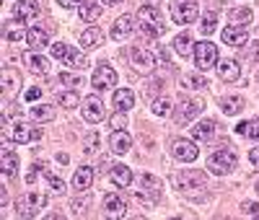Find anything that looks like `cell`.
I'll use <instances>...</instances> for the list:
<instances>
[{
    "mask_svg": "<svg viewBox=\"0 0 259 220\" xmlns=\"http://www.w3.org/2000/svg\"><path fill=\"white\" fill-rule=\"evenodd\" d=\"M138 21H140V29L150 36H161L166 31L163 26V18H161V11L156 6H143L138 11Z\"/></svg>",
    "mask_w": 259,
    "mask_h": 220,
    "instance_id": "6da1fadb",
    "label": "cell"
},
{
    "mask_svg": "<svg viewBox=\"0 0 259 220\" xmlns=\"http://www.w3.org/2000/svg\"><path fill=\"white\" fill-rule=\"evenodd\" d=\"M52 57L60 60L62 65H68V68L73 70H83V68H89V60H85V55H80L78 50H70L68 44H52Z\"/></svg>",
    "mask_w": 259,
    "mask_h": 220,
    "instance_id": "7a4b0ae2",
    "label": "cell"
},
{
    "mask_svg": "<svg viewBox=\"0 0 259 220\" xmlns=\"http://www.w3.org/2000/svg\"><path fill=\"white\" fill-rule=\"evenodd\" d=\"M194 65H197V70H210L218 65V47H215L212 41H200V44H194Z\"/></svg>",
    "mask_w": 259,
    "mask_h": 220,
    "instance_id": "3957f363",
    "label": "cell"
},
{
    "mask_svg": "<svg viewBox=\"0 0 259 220\" xmlns=\"http://www.w3.org/2000/svg\"><path fill=\"white\" fill-rule=\"evenodd\" d=\"M45 205H47V197H45V194L26 192L24 197H18V200H16V215H21V217H34Z\"/></svg>",
    "mask_w": 259,
    "mask_h": 220,
    "instance_id": "277c9868",
    "label": "cell"
},
{
    "mask_svg": "<svg viewBox=\"0 0 259 220\" xmlns=\"http://www.w3.org/2000/svg\"><path fill=\"white\" fill-rule=\"evenodd\" d=\"M207 168L215 173V176H226L236 168V156H233V150L223 148V150H215L212 156L207 158Z\"/></svg>",
    "mask_w": 259,
    "mask_h": 220,
    "instance_id": "5b68a950",
    "label": "cell"
},
{
    "mask_svg": "<svg viewBox=\"0 0 259 220\" xmlns=\"http://www.w3.org/2000/svg\"><path fill=\"white\" fill-rule=\"evenodd\" d=\"M197 13H200L197 0H171V18L177 24H192Z\"/></svg>",
    "mask_w": 259,
    "mask_h": 220,
    "instance_id": "8992f818",
    "label": "cell"
},
{
    "mask_svg": "<svg viewBox=\"0 0 259 220\" xmlns=\"http://www.w3.org/2000/svg\"><path fill=\"white\" fill-rule=\"evenodd\" d=\"M161 192H163V184H161L158 176L143 173L140 176V192H135V197H138V200H145V194H148L150 202H156V200H161Z\"/></svg>",
    "mask_w": 259,
    "mask_h": 220,
    "instance_id": "52a82bcc",
    "label": "cell"
},
{
    "mask_svg": "<svg viewBox=\"0 0 259 220\" xmlns=\"http://www.w3.org/2000/svg\"><path fill=\"white\" fill-rule=\"evenodd\" d=\"M130 60H133V68L138 73H143V75L153 73V68H156V55L143 50V47H133V50H130Z\"/></svg>",
    "mask_w": 259,
    "mask_h": 220,
    "instance_id": "ba28073f",
    "label": "cell"
},
{
    "mask_svg": "<svg viewBox=\"0 0 259 220\" xmlns=\"http://www.w3.org/2000/svg\"><path fill=\"white\" fill-rule=\"evenodd\" d=\"M80 112H83V119L85 122H91V124H99L106 112H104V104L99 96H89V99H83V106H80Z\"/></svg>",
    "mask_w": 259,
    "mask_h": 220,
    "instance_id": "9c48e42d",
    "label": "cell"
},
{
    "mask_svg": "<svg viewBox=\"0 0 259 220\" xmlns=\"http://www.w3.org/2000/svg\"><path fill=\"white\" fill-rule=\"evenodd\" d=\"M91 83H94L96 91H109L112 85H117V73H114V68H109V65H99V68L94 70Z\"/></svg>",
    "mask_w": 259,
    "mask_h": 220,
    "instance_id": "30bf717a",
    "label": "cell"
},
{
    "mask_svg": "<svg viewBox=\"0 0 259 220\" xmlns=\"http://www.w3.org/2000/svg\"><path fill=\"white\" fill-rule=\"evenodd\" d=\"M174 184L179 189H205V173L202 171H182V173H174Z\"/></svg>",
    "mask_w": 259,
    "mask_h": 220,
    "instance_id": "8fae6325",
    "label": "cell"
},
{
    "mask_svg": "<svg viewBox=\"0 0 259 220\" xmlns=\"http://www.w3.org/2000/svg\"><path fill=\"white\" fill-rule=\"evenodd\" d=\"M171 153H174V156H177L179 161H184V163H192L194 158L200 156L197 145H194L192 140H184V138H179V140L171 143Z\"/></svg>",
    "mask_w": 259,
    "mask_h": 220,
    "instance_id": "7c38bea8",
    "label": "cell"
},
{
    "mask_svg": "<svg viewBox=\"0 0 259 220\" xmlns=\"http://www.w3.org/2000/svg\"><path fill=\"white\" fill-rule=\"evenodd\" d=\"M41 6H39V0H21V3L13 6V18L21 21V24H26V21H34L39 16Z\"/></svg>",
    "mask_w": 259,
    "mask_h": 220,
    "instance_id": "4fadbf2b",
    "label": "cell"
},
{
    "mask_svg": "<svg viewBox=\"0 0 259 220\" xmlns=\"http://www.w3.org/2000/svg\"><path fill=\"white\" fill-rule=\"evenodd\" d=\"M39 138H41V127H31V124H26V122H18V124L13 127V143H16V145H26V143L39 140Z\"/></svg>",
    "mask_w": 259,
    "mask_h": 220,
    "instance_id": "5bb4252c",
    "label": "cell"
},
{
    "mask_svg": "<svg viewBox=\"0 0 259 220\" xmlns=\"http://www.w3.org/2000/svg\"><path fill=\"white\" fill-rule=\"evenodd\" d=\"M200 112H202V104L200 101H182L174 109V119H177V124H187L189 119H194Z\"/></svg>",
    "mask_w": 259,
    "mask_h": 220,
    "instance_id": "9a60e30c",
    "label": "cell"
},
{
    "mask_svg": "<svg viewBox=\"0 0 259 220\" xmlns=\"http://www.w3.org/2000/svg\"><path fill=\"white\" fill-rule=\"evenodd\" d=\"M223 41L231 44V47H244V44L249 41V34H246V26L241 24H231L223 29Z\"/></svg>",
    "mask_w": 259,
    "mask_h": 220,
    "instance_id": "2e32d148",
    "label": "cell"
},
{
    "mask_svg": "<svg viewBox=\"0 0 259 220\" xmlns=\"http://www.w3.org/2000/svg\"><path fill=\"white\" fill-rule=\"evenodd\" d=\"M218 78L226 80V83H236L241 78V65L236 62V60H218Z\"/></svg>",
    "mask_w": 259,
    "mask_h": 220,
    "instance_id": "e0dca14e",
    "label": "cell"
},
{
    "mask_svg": "<svg viewBox=\"0 0 259 220\" xmlns=\"http://www.w3.org/2000/svg\"><path fill=\"white\" fill-rule=\"evenodd\" d=\"M101 44H104V31L99 26H91L80 34V50L83 52H91V50L101 47Z\"/></svg>",
    "mask_w": 259,
    "mask_h": 220,
    "instance_id": "ac0fdd59",
    "label": "cell"
},
{
    "mask_svg": "<svg viewBox=\"0 0 259 220\" xmlns=\"http://www.w3.org/2000/svg\"><path fill=\"white\" fill-rule=\"evenodd\" d=\"M104 212H106V217H122L127 212V202L119 194H106L104 197Z\"/></svg>",
    "mask_w": 259,
    "mask_h": 220,
    "instance_id": "d6986e66",
    "label": "cell"
},
{
    "mask_svg": "<svg viewBox=\"0 0 259 220\" xmlns=\"http://www.w3.org/2000/svg\"><path fill=\"white\" fill-rule=\"evenodd\" d=\"M130 145H133V138H130L124 129H114L109 135V148H112V153H117V156H124V153L130 150Z\"/></svg>",
    "mask_w": 259,
    "mask_h": 220,
    "instance_id": "ffe728a7",
    "label": "cell"
},
{
    "mask_svg": "<svg viewBox=\"0 0 259 220\" xmlns=\"http://www.w3.org/2000/svg\"><path fill=\"white\" fill-rule=\"evenodd\" d=\"M133 29H135L133 16H119L114 21V26H112V39L114 41H122V39H127L130 34H133Z\"/></svg>",
    "mask_w": 259,
    "mask_h": 220,
    "instance_id": "44dd1931",
    "label": "cell"
},
{
    "mask_svg": "<svg viewBox=\"0 0 259 220\" xmlns=\"http://www.w3.org/2000/svg\"><path fill=\"white\" fill-rule=\"evenodd\" d=\"M24 62L29 65V70L36 73V75H47V73H50V60L41 57V55H36V52H26V55H24Z\"/></svg>",
    "mask_w": 259,
    "mask_h": 220,
    "instance_id": "7402d4cb",
    "label": "cell"
},
{
    "mask_svg": "<svg viewBox=\"0 0 259 220\" xmlns=\"http://www.w3.org/2000/svg\"><path fill=\"white\" fill-rule=\"evenodd\" d=\"M91 184H94V168L91 166H80L73 173V187L78 192H85V189H91Z\"/></svg>",
    "mask_w": 259,
    "mask_h": 220,
    "instance_id": "603a6c76",
    "label": "cell"
},
{
    "mask_svg": "<svg viewBox=\"0 0 259 220\" xmlns=\"http://www.w3.org/2000/svg\"><path fill=\"white\" fill-rule=\"evenodd\" d=\"M133 106H135V94L130 91V88H119V91H114V109L117 112H130Z\"/></svg>",
    "mask_w": 259,
    "mask_h": 220,
    "instance_id": "cb8c5ba5",
    "label": "cell"
},
{
    "mask_svg": "<svg viewBox=\"0 0 259 220\" xmlns=\"http://www.w3.org/2000/svg\"><path fill=\"white\" fill-rule=\"evenodd\" d=\"M29 117H31L34 122H50V119L57 117V109H55L52 104H39V106H31V109H29Z\"/></svg>",
    "mask_w": 259,
    "mask_h": 220,
    "instance_id": "d4e9b609",
    "label": "cell"
},
{
    "mask_svg": "<svg viewBox=\"0 0 259 220\" xmlns=\"http://www.w3.org/2000/svg\"><path fill=\"white\" fill-rule=\"evenodd\" d=\"M215 129H218V124H215L212 119H202L192 127V138L194 140H210L215 135Z\"/></svg>",
    "mask_w": 259,
    "mask_h": 220,
    "instance_id": "484cf974",
    "label": "cell"
},
{
    "mask_svg": "<svg viewBox=\"0 0 259 220\" xmlns=\"http://www.w3.org/2000/svg\"><path fill=\"white\" fill-rule=\"evenodd\" d=\"M221 109H223V114H228V117H236L244 109V96H239V94H233V96H223L221 99Z\"/></svg>",
    "mask_w": 259,
    "mask_h": 220,
    "instance_id": "4316f807",
    "label": "cell"
},
{
    "mask_svg": "<svg viewBox=\"0 0 259 220\" xmlns=\"http://www.w3.org/2000/svg\"><path fill=\"white\" fill-rule=\"evenodd\" d=\"M78 16H80L83 24H96V21L101 18V6L99 3H80Z\"/></svg>",
    "mask_w": 259,
    "mask_h": 220,
    "instance_id": "83f0119b",
    "label": "cell"
},
{
    "mask_svg": "<svg viewBox=\"0 0 259 220\" xmlns=\"http://www.w3.org/2000/svg\"><path fill=\"white\" fill-rule=\"evenodd\" d=\"M109 176H112V182L117 184V187H130L133 184V171H130L127 166H122V163H117V166H112V171H109Z\"/></svg>",
    "mask_w": 259,
    "mask_h": 220,
    "instance_id": "f1b7e54d",
    "label": "cell"
},
{
    "mask_svg": "<svg viewBox=\"0 0 259 220\" xmlns=\"http://www.w3.org/2000/svg\"><path fill=\"white\" fill-rule=\"evenodd\" d=\"M26 41L31 44V47L34 50H41V47H47V44H50V34L45 31V29H29L26 31Z\"/></svg>",
    "mask_w": 259,
    "mask_h": 220,
    "instance_id": "f546056e",
    "label": "cell"
},
{
    "mask_svg": "<svg viewBox=\"0 0 259 220\" xmlns=\"http://www.w3.org/2000/svg\"><path fill=\"white\" fill-rule=\"evenodd\" d=\"M0 85H3V94L8 91H16V88L21 85V75L11 68H3V78H0Z\"/></svg>",
    "mask_w": 259,
    "mask_h": 220,
    "instance_id": "4dcf8cb0",
    "label": "cell"
},
{
    "mask_svg": "<svg viewBox=\"0 0 259 220\" xmlns=\"http://www.w3.org/2000/svg\"><path fill=\"white\" fill-rule=\"evenodd\" d=\"M236 132L241 138H251V140H259V119H249V122H241L236 124Z\"/></svg>",
    "mask_w": 259,
    "mask_h": 220,
    "instance_id": "1f68e13d",
    "label": "cell"
},
{
    "mask_svg": "<svg viewBox=\"0 0 259 220\" xmlns=\"http://www.w3.org/2000/svg\"><path fill=\"white\" fill-rule=\"evenodd\" d=\"M0 168H3V176H11L18 171V156L11 150H3V161H0Z\"/></svg>",
    "mask_w": 259,
    "mask_h": 220,
    "instance_id": "d6a6232c",
    "label": "cell"
},
{
    "mask_svg": "<svg viewBox=\"0 0 259 220\" xmlns=\"http://www.w3.org/2000/svg\"><path fill=\"white\" fill-rule=\"evenodd\" d=\"M182 88H189V91H205L207 88V80L202 75H182Z\"/></svg>",
    "mask_w": 259,
    "mask_h": 220,
    "instance_id": "836d02e7",
    "label": "cell"
},
{
    "mask_svg": "<svg viewBox=\"0 0 259 220\" xmlns=\"http://www.w3.org/2000/svg\"><path fill=\"white\" fill-rule=\"evenodd\" d=\"M174 50H177L179 57H187V55L192 52V39H189V34H179V36L174 39Z\"/></svg>",
    "mask_w": 259,
    "mask_h": 220,
    "instance_id": "e575fe53",
    "label": "cell"
},
{
    "mask_svg": "<svg viewBox=\"0 0 259 220\" xmlns=\"http://www.w3.org/2000/svg\"><path fill=\"white\" fill-rule=\"evenodd\" d=\"M215 24H218V16H215V13H205V16H202V24H200V31H202L205 36H210V34L215 31Z\"/></svg>",
    "mask_w": 259,
    "mask_h": 220,
    "instance_id": "d590c367",
    "label": "cell"
},
{
    "mask_svg": "<svg viewBox=\"0 0 259 220\" xmlns=\"http://www.w3.org/2000/svg\"><path fill=\"white\" fill-rule=\"evenodd\" d=\"M231 18L236 21V24H251V8H233L231 11Z\"/></svg>",
    "mask_w": 259,
    "mask_h": 220,
    "instance_id": "8d00e7d4",
    "label": "cell"
},
{
    "mask_svg": "<svg viewBox=\"0 0 259 220\" xmlns=\"http://www.w3.org/2000/svg\"><path fill=\"white\" fill-rule=\"evenodd\" d=\"M57 101H60V106H65V109H75V106H78V94H75V91H65V94L57 96Z\"/></svg>",
    "mask_w": 259,
    "mask_h": 220,
    "instance_id": "74e56055",
    "label": "cell"
},
{
    "mask_svg": "<svg viewBox=\"0 0 259 220\" xmlns=\"http://www.w3.org/2000/svg\"><path fill=\"white\" fill-rule=\"evenodd\" d=\"M153 114L156 117H168L171 114V101L168 99H156L153 101Z\"/></svg>",
    "mask_w": 259,
    "mask_h": 220,
    "instance_id": "f35d334b",
    "label": "cell"
},
{
    "mask_svg": "<svg viewBox=\"0 0 259 220\" xmlns=\"http://www.w3.org/2000/svg\"><path fill=\"white\" fill-rule=\"evenodd\" d=\"M57 80H60L62 85H68V88H78V85H80V78L73 75V73H60Z\"/></svg>",
    "mask_w": 259,
    "mask_h": 220,
    "instance_id": "ab89813d",
    "label": "cell"
},
{
    "mask_svg": "<svg viewBox=\"0 0 259 220\" xmlns=\"http://www.w3.org/2000/svg\"><path fill=\"white\" fill-rule=\"evenodd\" d=\"M109 124H112L114 129H124V127H127V117H124V112H117V114H112Z\"/></svg>",
    "mask_w": 259,
    "mask_h": 220,
    "instance_id": "60d3db41",
    "label": "cell"
},
{
    "mask_svg": "<svg viewBox=\"0 0 259 220\" xmlns=\"http://www.w3.org/2000/svg\"><path fill=\"white\" fill-rule=\"evenodd\" d=\"M47 179H50V184H52V192H55V194H65V182H62V179H57L55 173H50Z\"/></svg>",
    "mask_w": 259,
    "mask_h": 220,
    "instance_id": "b9f144b4",
    "label": "cell"
},
{
    "mask_svg": "<svg viewBox=\"0 0 259 220\" xmlns=\"http://www.w3.org/2000/svg\"><path fill=\"white\" fill-rule=\"evenodd\" d=\"M6 39L13 41V44H18V41H24V39H26V34H24V31H18V29H13V31H6Z\"/></svg>",
    "mask_w": 259,
    "mask_h": 220,
    "instance_id": "7bdbcfd3",
    "label": "cell"
},
{
    "mask_svg": "<svg viewBox=\"0 0 259 220\" xmlns=\"http://www.w3.org/2000/svg\"><path fill=\"white\" fill-rule=\"evenodd\" d=\"M241 210H244L246 215H251V217H259V205H256V202H244Z\"/></svg>",
    "mask_w": 259,
    "mask_h": 220,
    "instance_id": "ee69618b",
    "label": "cell"
},
{
    "mask_svg": "<svg viewBox=\"0 0 259 220\" xmlns=\"http://www.w3.org/2000/svg\"><path fill=\"white\" fill-rule=\"evenodd\" d=\"M96 145H99V135H96V132H91V135H89V140H85V150H89V153H94V150H96Z\"/></svg>",
    "mask_w": 259,
    "mask_h": 220,
    "instance_id": "f6af8a7d",
    "label": "cell"
},
{
    "mask_svg": "<svg viewBox=\"0 0 259 220\" xmlns=\"http://www.w3.org/2000/svg\"><path fill=\"white\" fill-rule=\"evenodd\" d=\"M39 96H41V88H36V85H34V88H29V91L24 94V99H26V101H36Z\"/></svg>",
    "mask_w": 259,
    "mask_h": 220,
    "instance_id": "bcb514c9",
    "label": "cell"
},
{
    "mask_svg": "<svg viewBox=\"0 0 259 220\" xmlns=\"http://www.w3.org/2000/svg\"><path fill=\"white\" fill-rule=\"evenodd\" d=\"M85 207H89V202H85V200H80V202L75 200V202H73V215H83Z\"/></svg>",
    "mask_w": 259,
    "mask_h": 220,
    "instance_id": "7dc6e473",
    "label": "cell"
},
{
    "mask_svg": "<svg viewBox=\"0 0 259 220\" xmlns=\"http://www.w3.org/2000/svg\"><path fill=\"white\" fill-rule=\"evenodd\" d=\"M249 161H251L254 166H259V148H251V150H249Z\"/></svg>",
    "mask_w": 259,
    "mask_h": 220,
    "instance_id": "c3c4849f",
    "label": "cell"
},
{
    "mask_svg": "<svg viewBox=\"0 0 259 220\" xmlns=\"http://www.w3.org/2000/svg\"><path fill=\"white\" fill-rule=\"evenodd\" d=\"M57 3H60L62 8H75V6L80 3V0H57Z\"/></svg>",
    "mask_w": 259,
    "mask_h": 220,
    "instance_id": "681fc988",
    "label": "cell"
},
{
    "mask_svg": "<svg viewBox=\"0 0 259 220\" xmlns=\"http://www.w3.org/2000/svg\"><path fill=\"white\" fill-rule=\"evenodd\" d=\"M101 3H106V6H119L122 0H101Z\"/></svg>",
    "mask_w": 259,
    "mask_h": 220,
    "instance_id": "f907efd6",
    "label": "cell"
},
{
    "mask_svg": "<svg viewBox=\"0 0 259 220\" xmlns=\"http://www.w3.org/2000/svg\"><path fill=\"white\" fill-rule=\"evenodd\" d=\"M148 3H158V0H148Z\"/></svg>",
    "mask_w": 259,
    "mask_h": 220,
    "instance_id": "816d5d0a",
    "label": "cell"
}]
</instances>
